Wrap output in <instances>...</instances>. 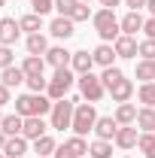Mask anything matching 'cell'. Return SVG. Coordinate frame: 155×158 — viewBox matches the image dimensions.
I'll return each instance as SVG.
<instances>
[{"label": "cell", "instance_id": "c3c4849f", "mask_svg": "<svg viewBox=\"0 0 155 158\" xmlns=\"http://www.w3.org/2000/svg\"><path fill=\"white\" fill-rule=\"evenodd\" d=\"M0 158H6V155H3V152H0Z\"/></svg>", "mask_w": 155, "mask_h": 158}, {"label": "cell", "instance_id": "3957f363", "mask_svg": "<svg viewBox=\"0 0 155 158\" xmlns=\"http://www.w3.org/2000/svg\"><path fill=\"white\" fill-rule=\"evenodd\" d=\"M73 113H76V100L73 98H61L52 103V113H49V128L64 131V128H73Z\"/></svg>", "mask_w": 155, "mask_h": 158}, {"label": "cell", "instance_id": "ab89813d", "mask_svg": "<svg viewBox=\"0 0 155 158\" xmlns=\"http://www.w3.org/2000/svg\"><path fill=\"white\" fill-rule=\"evenodd\" d=\"M146 3H149V0H125V6H128L131 12H140V9H146Z\"/></svg>", "mask_w": 155, "mask_h": 158}, {"label": "cell", "instance_id": "5b68a950", "mask_svg": "<svg viewBox=\"0 0 155 158\" xmlns=\"http://www.w3.org/2000/svg\"><path fill=\"white\" fill-rule=\"evenodd\" d=\"M79 85V94L88 100V103H97V100L107 98V85H103V79L94 76V73H82V76L76 79Z\"/></svg>", "mask_w": 155, "mask_h": 158}, {"label": "cell", "instance_id": "83f0119b", "mask_svg": "<svg viewBox=\"0 0 155 158\" xmlns=\"http://www.w3.org/2000/svg\"><path fill=\"white\" fill-rule=\"evenodd\" d=\"M137 100H140L143 106H152V110H155V82H140Z\"/></svg>", "mask_w": 155, "mask_h": 158}, {"label": "cell", "instance_id": "f1b7e54d", "mask_svg": "<svg viewBox=\"0 0 155 158\" xmlns=\"http://www.w3.org/2000/svg\"><path fill=\"white\" fill-rule=\"evenodd\" d=\"M19 24H21L24 34H40V27H43V15L27 12V15H21V19H19Z\"/></svg>", "mask_w": 155, "mask_h": 158}, {"label": "cell", "instance_id": "836d02e7", "mask_svg": "<svg viewBox=\"0 0 155 158\" xmlns=\"http://www.w3.org/2000/svg\"><path fill=\"white\" fill-rule=\"evenodd\" d=\"M91 15H94V12H91V6H88V3H79L76 9L70 12V19H73V21H88Z\"/></svg>", "mask_w": 155, "mask_h": 158}, {"label": "cell", "instance_id": "7bdbcfd3", "mask_svg": "<svg viewBox=\"0 0 155 158\" xmlns=\"http://www.w3.org/2000/svg\"><path fill=\"white\" fill-rule=\"evenodd\" d=\"M6 140H9V137H6V134L0 131V152H3V146H6Z\"/></svg>", "mask_w": 155, "mask_h": 158}, {"label": "cell", "instance_id": "5bb4252c", "mask_svg": "<svg viewBox=\"0 0 155 158\" xmlns=\"http://www.w3.org/2000/svg\"><path fill=\"white\" fill-rule=\"evenodd\" d=\"M113 49H116L119 58H137V55H140V43H137V37H128V34H122V37L113 43Z\"/></svg>", "mask_w": 155, "mask_h": 158}, {"label": "cell", "instance_id": "484cf974", "mask_svg": "<svg viewBox=\"0 0 155 158\" xmlns=\"http://www.w3.org/2000/svg\"><path fill=\"white\" fill-rule=\"evenodd\" d=\"M88 158H113V140H91L88 143Z\"/></svg>", "mask_w": 155, "mask_h": 158}, {"label": "cell", "instance_id": "ac0fdd59", "mask_svg": "<svg viewBox=\"0 0 155 158\" xmlns=\"http://www.w3.org/2000/svg\"><path fill=\"white\" fill-rule=\"evenodd\" d=\"M119 24H122V34H128V37H137V31H143L146 19H143L140 12H131V9H128V15H125V19H119Z\"/></svg>", "mask_w": 155, "mask_h": 158}, {"label": "cell", "instance_id": "52a82bcc", "mask_svg": "<svg viewBox=\"0 0 155 158\" xmlns=\"http://www.w3.org/2000/svg\"><path fill=\"white\" fill-rule=\"evenodd\" d=\"M143 131H137V125H119V134H116V149L128 152V149H137V140H140Z\"/></svg>", "mask_w": 155, "mask_h": 158}, {"label": "cell", "instance_id": "7402d4cb", "mask_svg": "<svg viewBox=\"0 0 155 158\" xmlns=\"http://www.w3.org/2000/svg\"><path fill=\"white\" fill-rule=\"evenodd\" d=\"M137 128L143 134H155V110L152 106H140L137 110Z\"/></svg>", "mask_w": 155, "mask_h": 158}, {"label": "cell", "instance_id": "74e56055", "mask_svg": "<svg viewBox=\"0 0 155 158\" xmlns=\"http://www.w3.org/2000/svg\"><path fill=\"white\" fill-rule=\"evenodd\" d=\"M6 103H12V88H6L0 82V106H6Z\"/></svg>", "mask_w": 155, "mask_h": 158}, {"label": "cell", "instance_id": "2e32d148", "mask_svg": "<svg viewBox=\"0 0 155 158\" xmlns=\"http://www.w3.org/2000/svg\"><path fill=\"white\" fill-rule=\"evenodd\" d=\"M91 67H94V55L91 52H73V61H70V70L76 73V76H82V73H91Z\"/></svg>", "mask_w": 155, "mask_h": 158}, {"label": "cell", "instance_id": "6da1fadb", "mask_svg": "<svg viewBox=\"0 0 155 158\" xmlns=\"http://www.w3.org/2000/svg\"><path fill=\"white\" fill-rule=\"evenodd\" d=\"M52 103H55V100L49 98V94H34V91H27V94H19V98H15V113H19L21 118L46 116V113H52Z\"/></svg>", "mask_w": 155, "mask_h": 158}, {"label": "cell", "instance_id": "681fc988", "mask_svg": "<svg viewBox=\"0 0 155 158\" xmlns=\"http://www.w3.org/2000/svg\"><path fill=\"white\" fill-rule=\"evenodd\" d=\"M122 158H131V155H122Z\"/></svg>", "mask_w": 155, "mask_h": 158}, {"label": "cell", "instance_id": "4dcf8cb0", "mask_svg": "<svg viewBox=\"0 0 155 158\" xmlns=\"http://www.w3.org/2000/svg\"><path fill=\"white\" fill-rule=\"evenodd\" d=\"M137 149L143 152V158H155V134H140Z\"/></svg>", "mask_w": 155, "mask_h": 158}, {"label": "cell", "instance_id": "8d00e7d4", "mask_svg": "<svg viewBox=\"0 0 155 158\" xmlns=\"http://www.w3.org/2000/svg\"><path fill=\"white\" fill-rule=\"evenodd\" d=\"M140 58L155 61V40H140Z\"/></svg>", "mask_w": 155, "mask_h": 158}, {"label": "cell", "instance_id": "4fadbf2b", "mask_svg": "<svg viewBox=\"0 0 155 158\" xmlns=\"http://www.w3.org/2000/svg\"><path fill=\"white\" fill-rule=\"evenodd\" d=\"M116 134H119L116 116H97V122H94V137L97 140H116Z\"/></svg>", "mask_w": 155, "mask_h": 158}, {"label": "cell", "instance_id": "ee69618b", "mask_svg": "<svg viewBox=\"0 0 155 158\" xmlns=\"http://www.w3.org/2000/svg\"><path fill=\"white\" fill-rule=\"evenodd\" d=\"M146 9H149V12L155 15V0H149V3H146Z\"/></svg>", "mask_w": 155, "mask_h": 158}, {"label": "cell", "instance_id": "d6986e66", "mask_svg": "<svg viewBox=\"0 0 155 158\" xmlns=\"http://www.w3.org/2000/svg\"><path fill=\"white\" fill-rule=\"evenodd\" d=\"M27 143H31V140H24L21 134H19V137H9V140H6V146H3V155H6V158H24Z\"/></svg>", "mask_w": 155, "mask_h": 158}, {"label": "cell", "instance_id": "8fae6325", "mask_svg": "<svg viewBox=\"0 0 155 158\" xmlns=\"http://www.w3.org/2000/svg\"><path fill=\"white\" fill-rule=\"evenodd\" d=\"M49 134V125L43 122V116H31V118H24V128H21V137L24 140H40V137H46Z\"/></svg>", "mask_w": 155, "mask_h": 158}, {"label": "cell", "instance_id": "7a4b0ae2", "mask_svg": "<svg viewBox=\"0 0 155 158\" xmlns=\"http://www.w3.org/2000/svg\"><path fill=\"white\" fill-rule=\"evenodd\" d=\"M91 24H94L97 37L103 40V43H116L122 37V24L116 19V9H97L94 15H91Z\"/></svg>", "mask_w": 155, "mask_h": 158}, {"label": "cell", "instance_id": "44dd1931", "mask_svg": "<svg viewBox=\"0 0 155 158\" xmlns=\"http://www.w3.org/2000/svg\"><path fill=\"white\" fill-rule=\"evenodd\" d=\"M24 49H27V55H46V52H49V40H46V34H27Z\"/></svg>", "mask_w": 155, "mask_h": 158}, {"label": "cell", "instance_id": "30bf717a", "mask_svg": "<svg viewBox=\"0 0 155 158\" xmlns=\"http://www.w3.org/2000/svg\"><path fill=\"white\" fill-rule=\"evenodd\" d=\"M21 34L24 31L15 19H0V46H15Z\"/></svg>", "mask_w": 155, "mask_h": 158}, {"label": "cell", "instance_id": "9a60e30c", "mask_svg": "<svg viewBox=\"0 0 155 158\" xmlns=\"http://www.w3.org/2000/svg\"><path fill=\"white\" fill-rule=\"evenodd\" d=\"M91 55H94V64H97V67H116V58H119L116 49H113V43H100Z\"/></svg>", "mask_w": 155, "mask_h": 158}, {"label": "cell", "instance_id": "7c38bea8", "mask_svg": "<svg viewBox=\"0 0 155 158\" xmlns=\"http://www.w3.org/2000/svg\"><path fill=\"white\" fill-rule=\"evenodd\" d=\"M49 67H55V70H64V67H70V61H73V52H67L64 46H49V52L43 55Z\"/></svg>", "mask_w": 155, "mask_h": 158}, {"label": "cell", "instance_id": "f546056e", "mask_svg": "<svg viewBox=\"0 0 155 158\" xmlns=\"http://www.w3.org/2000/svg\"><path fill=\"white\" fill-rule=\"evenodd\" d=\"M64 143L70 146V152H73L76 158H85V155H88V143H85V137L73 134V137H70V140H64Z\"/></svg>", "mask_w": 155, "mask_h": 158}, {"label": "cell", "instance_id": "ffe728a7", "mask_svg": "<svg viewBox=\"0 0 155 158\" xmlns=\"http://www.w3.org/2000/svg\"><path fill=\"white\" fill-rule=\"evenodd\" d=\"M21 128H24V118H21L19 113H9V116H3V122H0V131H3L6 137H19Z\"/></svg>", "mask_w": 155, "mask_h": 158}, {"label": "cell", "instance_id": "e0dca14e", "mask_svg": "<svg viewBox=\"0 0 155 158\" xmlns=\"http://www.w3.org/2000/svg\"><path fill=\"white\" fill-rule=\"evenodd\" d=\"M0 82L6 85V88H19L21 82H27V73L21 70V67H6V70H0Z\"/></svg>", "mask_w": 155, "mask_h": 158}, {"label": "cell", "instance_id": "cb8c5ba5", "mask_svg": "<svg viewBox=\"0 0 155 158\" xmlns=\"http://www.w3.org/2000/svg\"><path fill=\"white\" fill-rule=\"evenodd\" d=\"M113 116H116L119 125H137V103H131V100L128 103H119Z\"/></svg>", "mask_w": 155, "mask_h": 158}, {"label": "cell", "instance_id": "9c48e42d", "mask_svg": "<svg viewBox=\"0 0 155 158\" xmlns=\"http://www.w3.org/2000/svg\"><path fill=\"white\" fill-rule=\"evenodd\" d=\"M107 94L116 100V103H128V100L134 98V82H131L128 76H122L119 82H113V85L107 88Z\"/></svg>", "mask_w": 155, "mask_h": 158}, {"label": "cell", "instance_id": "d6a6232c", "mask_svg": "<svg viewBox=\"0 0 155 158\" xmlns=\"http://www.w3.org/2000/svg\"><path fill=\"white\" fill-rule=\"evenodd\" d=\"M12 64H15L12 46H0V70H6V67H12Z\"/></svg>", "mask_w": 155, "mask_h": 158}, {"label": "cell", "instance_id": "7dc6e473", "mask_svg": "<svg viewBox=\"0 0 155 158\" xmlns=\"http://www.w3.org/2000/svg\"><path fill=\"white\" fill-rule=\"evenodd\" d=\"M0 110H3V106H0ZM0 122H3V113H0Z\"/></svg>", "mask_w": 155, "mask_h": 158}, {"label": "cell", "instance_id": "b9f144b4", "mask_svg": "<svg viewBox=\"0 0 155 158\" xmlns=\"http://www.w3.org/2000/svg\"><path fill=\"white\" fill-rule=\"evenodd\" d=\"M97 3H100V9H116L122 0H97Z\"/></svg>", "mask_w": 155, "mask_h": 158}, {"label": "cell", "instance_id": "d4e9b609", "mask_svg": "<svg viewBox=\"0 0 155 158\" xmlns=\"http://www.w3.org/2000/svg\"><path fill=\"white\" fill-rule=\"evenodd\" d=\"M21 70H24L27 76H43V70H46V58H43V55H24Z\"/></svg>", "mask_w": 155, "mask_h": 158}, {"label": "cell", "instance_id": "8992f818", "mask_svg": "<svg viewBox=\"0 0 155 158\" xmlns=\"http://www.w3.org/2000/svg\"><path fill=\"white\" fill-rule=\"evenodd\" d=\"M94 122H97L94 103H76V113H73V134L85 137L88 131H94Z\"/></svg>", "mask_w": 155, "mask_h": 158}, {"label": "cell", "instance_id": "1f68e13d", "mask_svg": "<svg viewBox=\"0 0 155 158\" xmlns=\"http://www.w3.org/2000/svg\"><path fill=\"white\" fill-rule=\"evenodd\" d=\"M27 91H34V94H46V88H49V79L46 76H27Z\"/></svg>", "mask_w": 155, "mask_h": 158}, {"label": "cell", "instance_id": "4316f807", "mask_svg": "<svg viewBox=\"0 0 155 158\" xmlns=\"http://www.w3.org/2000/svg\"><path fill=\"white\" fill-rule=\"evenodd\" d=\"M134 76L140 79V82H155V61L140 58V61H137V67H134Z\"/></svg>", "mask_w": 155, "mask_h": 158}, {"label": "cell", "instance_id": "277c9868", "mask_svg": "<svg viewBox=\"0 0 155 158\" xmlns=\"http://www.w3.org/2000/svg\"><path fill=\"white\" fill-rule=\"evenodd\" d=\"M73 82H76V73L70 70V67H64V70H55V76L49 79V88H46V94L52 100H61L70 94V88H73Z\"/></svg>", "mask_w": 155, "mask_h": 158}, {"label": "cell", "instance_id": "ba28073f", "mask_svg": "<svg viewBox=\"0 0 155 158\" xmlns=\"http://www.w3.org/2000/svg\"><path fill=\"white\" fill-rule=\"evenodd\" d=\"M49 34L55 40H70L73 34H76V21L67 19V15H58V19L49 21Z\"/></svg>", "mask_w": 155, "mask_h": 158}, {"label": "cell", "instance_id": "f35d334b", "mask_svg": "<svg viewBox=\"0 0 155 158\" xmlns=\"http://www.w3.org/2000/svg\"><path fill=\"white\" fill-rule=\"evenodd\" d=\"M143 34H146V40H155V15H152V19H146V24H143Z\"/></svg>", "mask_w": 155, "mask_h": 158}, {"label": "cell", "instance_id": "603a6c76", "mask_svg": "<svg viewBox=\"0 0 155 158\" xmlns=\"http://www.w3.org/2000/svg\"><path fill=\"white\" fill-rule=\"evenodd\" d=\"M55 149H58V140L52 137V134L34 140V152H37V158H52V155H55Z\"/></svg>", "mask_w": 155, "mask_h": 158}, {"label": "cell", "instance_id": "f907efd6", "mask_svg": "<svg viewBox=\"0 0 155 158\" xmlns=\"http://www.w3.org/2000/svg\"><path fill=\"white\" fill-rule=\"evenodd\" d=\"M85 158H88V155H85Z\"/></svg>", "mask_w": 155, "mask_h": 158}, {"label": "cell", "instance_id": "bcb514c9", "mask_svg": "<svg viewBox=\"0 0 155 158\" xmlns=\"http://www.w3.org/2000/svg\"><path fill=\"white\" fill-rule=\"evenodd\" d=\"M79 3H91V0H79Z\"/></svg>", "mask_w": 155, "mask_h": 158}, {"label": "cell", "instance_id": "e575fe53", "mask_svg": "<svg viewBox=\"0 0 155 158\" xmlns=\"http://www.w3.org/2000/svg\"><path fill=\"white\" fill-rule=\"evenodd\" d=\"M31 6H34V12L37 15H46V12H52L55 9V0H27Z\"/></svg>", "mask_w": 155, "mask_h": 158}, {"label": "cell", "instance_id": "d590c367", "mask_svg": "<svg viewBox=\"0 0 155 158\" xmlns=\"http://www.w3.org/2000/svg\"><path fill=\"white\" fill-rule=\"evenodd\" d=\"M79 6V0H55V9H58V15H67L70 19V12Z\"/></svg>", "mask_w": 155, "mask_h": 158}, {"label": "cell", "instance_id": "60d3db41", "mask_svg": "<svg viewBox=\"0 0 155 158\" xmlns=\"http://www.w3.org/2000/svg\"><path fill=\"white\" fill-rule=\"evenodd\" d=\"M52 158H76V155H73V152H70V146L64 143V146H58V149H55V155H52Z\"/></svg>", "mask_w": 155, "mask_h": 158}, {"label": "cell", "instance_id": "f6af8a7d", "mask_svg": "<svg viewBox=\"0 0 155 158\" xmlns=\"http://www.w3.org/2000/svg\"><path fill=\"white\" fill-rule=\"evenodd\" d=\"M3 6H6V0H0V9H3Z\"/></svg>", "mask_w": 155, "mask_h": 158}]
</instances>
